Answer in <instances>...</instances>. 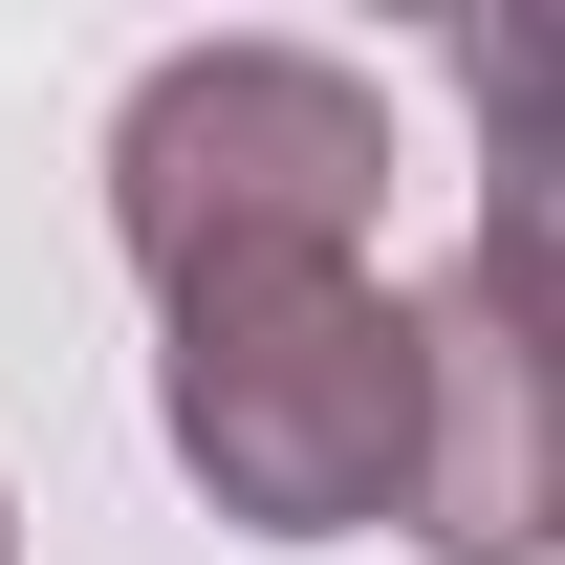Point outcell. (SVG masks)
Returning a JSON list of instances; mask_svg holds the SVG:
<instances>
[{
  "label": "cell",
  "mask_w": 565,
  "mask_h": 565,
  "mask_svg": "<svg viewBox=\"0 0 565 565\" xmlns=\"http://www.w3.org/2000/svg\"><path fill=\"white\" fill-rule=\"evenodd\" d=\"M370 217H392V87L327 44H174L109 109V239L152 305L327 282V262H370Z\"/></svg>",
  "instance_id": "6da1fadb"
},
{
  "label": "cell",
  "mask_w": 565,
  "mask_h": 565,
  "mask_svg": "<svg viewBox=\"0 0 565 565\" xmlns=\"http://www.w3.org/2000/svg\"><path fill=\"white\" fill-rule=\"evenodd\" d=\"M544 327H522V217L457 282H414V544L435 565H544Z\"/></svg>",
  "instance_id": "3957f363"
},
{
  "label": "cell",
  "mask_w": 565,
  "mask_h": 565,
  "mask_svg": "<svg viewBox=\"0 0 565 565\" xmlns=\"http://www.w3.org/2000/svg\"><path fill=\"white\" fill-rule=\"evenodd\" d=\"M152 435L217 522L262 544H349V522H414V282H217L152 349Z\"/></svg>",
  "instance_id": "7a4b0ae2"
},
{
  "label": "cell",
  "mask_w": 565,
  "mask_h": 565,
  "mask_svg": "<svg viewBox=\"0 0 565 565\" xmlns=\"http://www.w3.org/2000/svg\"><path fill=\"white\" fill-rule=\"evenodd\" d=\"M0 565H22V522H0Z\"/></svg>",
  "instance_id": "277c9868"
}]
</instances>
